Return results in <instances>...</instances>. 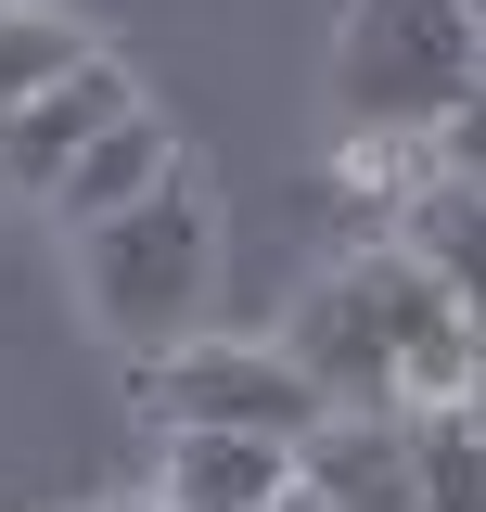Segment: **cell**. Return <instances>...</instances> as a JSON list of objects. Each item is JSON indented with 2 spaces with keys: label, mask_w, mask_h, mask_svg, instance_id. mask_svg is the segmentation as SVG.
<instances>
[{
  "label": "cell",
  "mask_w": 486,
  "mask_h": 512,
  "mask_svg": "<svg viewBox=\"0 0 486 512\" xmlns=\"http://www.w3.org/2000/svg\"><path fill=\"white\" fill-rule=\"evenodd\" d=\"M282 346L307 359V384L333 410H410V333H397V244L333 256L320 282L295 295Z\"/></svg>",
  "instance_id": "277c9868"
},
{
  "label": "cell",
  "mask_w": 486,
  "mask_h": 512,
  "mask_svg": "<svg viewBox=\"0 0 486 512\" xmlns=\"http://www.w3.org/2000/svg\"><path fill=\"white\" fill-rule=\"evenodd\" d=\"M154 192H180V128H167L154 103H141L128 128H103V141L77 154V180L52 192V218H64V231H103V218L154 205Z\"/></svg>",
  "instance_id": "ba28073f"
},
{
  "label": "cell",
  "mask_w": 486,
  "mask_h": 512,
  "mask_svg": "<svg viewBox=\"0 0 486 512\" xmlns=\"http://www.w3.org/2000/svg\"><path fill=\"white\" fill-rule=\"evenodd\" d=\"M295 461H307V500L320 512H423V436H410V410H333Z\"/></svg>",
  "instance_id": "8992f818"
},
{
  "label": "cell",
  "mask_w": 486,
  "mask_h": 512,
  "mask_svg": "<svg viewBox=\"0 0 486 512\" xmlns=\"http://www.w3.org/2000/svg\"><path fill=\"white\" fill-rule=\"evenodd\" d=\"M116 512H167V500H116Z\"/></svg>",
  "instance_id": "5bb4252c"
},
{
  "label": "cell",
  "mask_w": 486,
  "mask_h": 512,
  "mask_svg": "<svg viewBox=\"0 0 486 512\" xmlns=\"http://www.w3.org/2000/svg\"><path fill=\"white\" fill-rule=\"evenodd\" d=\"M410 436H423V512H486V397L410 410Z\"/></svg>",
  "instance_id": "8fae6325"
},
{
  "label": "cell",
  "mask_w": 486,
  "mask_h": 512,
  "mask_svg": "<svg viewBox=\"0 0 486 512\" xmlns=\"http://www.w3.org/2000/svg\"><path fill=\"white\" fill-rule=\"evenodd\" d=\"M128 116H141V90H128V64H116V52H90L77 77H52L39 103H13V116H0V180L52 205V192L77 180V154H90L103 128H128Z\"/></svg>",
  "instance_id": "5b68a950"
},
{
  "label": "cell",
  "mask_w": 486,
  "mask_h": 512,
  "mask_svg": "<svg viewBox=\"0 0 486 512\" xmlns=\"http://www.w3.org/2000/svg\"><path fill=\"white\" fill-rule=\"evenodd\" d=\"M90 52H103V39H90L77 13H52V0H0V116L39 103L52 77H77Z\"/></svg>",
  "instance_id": "30bf717a"
},
{
  "label": "cell",
  "mask_w": 486,
  "mask_h": 512,
  "mask_svg": "<svg viewBox=\"0 0 486 512\" xmlns=\"http://www.w3.org/2000/svg\"><path fill=\"white\" fill-rule=\"evenodd\" d=\"M307 487V461L282 436H167L154 448V500L167 512H282Z\"/></svg>",
  "instance_id": "52a82bcc"
},
{
  "label": "cell",
  "mask_w": 486,
  "mask_h": 512,
  "mask_svg": "<svg viewBox=\"0 0 486 512\" xmlns=\"http://www.w3.org/2000/svg\"><path fill=\"white\" fill-rule=\"evenodd\" d=\"M141 410L154 436H282V448L333 423V397L307 384L282 333H192L180 359H141Z\"/></svg>",
  "instance_id": "3957f363"
},
{
  "label": "cell",
  "mask_w": 486,
  "mask_h": 512,
  "mask_svg": "<svg viewBox=\"0 0 486 512\" xmlns=\"http://www.w3.org/2000/svg\"><path fill=\"white\" fill-rule=\"evenodd\" d=\"M486 90V26L461 0H346L333 26V154L346 141H435Z\"/></svg>",
  "instance_id": "6da1fadb"
},
{
  "label": "cell",
  "mask_w": 486,
  "mask_h": 512,
  "mask_svg": "<svg viewBox=\"0 0 486 512\" xmlns=\"http://www.w3.org/2000/svg\"><path fill=\"white\" fill-rule=\"evenodd\" d=\"M435 167H448L461 192H486V90H474V103H461L448 128H435Z\"/></svg>",
  "instance_id": "7c38bea8"
},
{
  "label": "cell",
  "mask_w": 486,
  "mask_h": 512,
  "mask_svg": "<svg viewBox=\"0 0 486 512\" xmlns=\"http://www.w3.org/2000/svg\"><path fill=\"white\" fill-rule=\"evenodd\" d=\"M218 269H231L218 256V205L192 180L103 218V231H77V295H90V320L128 359H180L192 333H218Z\"/></svg>",
  "instance_id": "7a4b0ae2"
},
{
  "label": "cell",
  "mask_w": 486,
  "mask_h": 512,
  "mask_svg": "<svg viewBox=\"0 0 486 512\" xmlns=\"http://www.w3.org/2000/svg\"><path fill=\"white\" fill-rule=\"evenodd\" d=\"M461 13H474V26H486V0H461Z\"/></svg>",
  "instance_id": "9a60e30c"
},
{
  "label": "cell",
  "mask_w": 486,
  "mask_h": 512,
  "mask_svg": "<svg viewBox=\"0 0 486 512\" xmlns=\"http://www.w3.org/2000/svg\"><path fill=\"white\" fill-rule=\"evenodd\" d=\"M282 512H320V500H307V487H295V500H282Z\"/></svg>",
  "instance_id": "4fadbf2b"
},
{
  "label": "cell",
  "mask_w": 486,
  "mask_h": 512,
  "mask_svg": "<svg viewBox=\"0 0 486 512\" xmlns=\"http://www.w3.org/2000/svg\"><path fill=\"white\" fill-rule=\"evenodd\" d=\"M384 244H410L435 282L461 295V308H486V192H461L448 167H435V180L397 205V231H384Z\"/></svg>",
  "instance_id": "9c48e42d"
}]
</instances>
